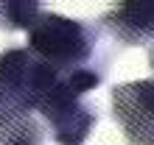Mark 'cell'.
<instances>
[{
    "label": "cell",
    "instance_id": "obj_7",
    "mask_svg": "<svg viewBox=\"0 0 154 145\" xmlns=\"http://www.w3.org/2000/svg\"><path fill=\"white\" fill-rule=\"evenodd\" d=\"M149 61H151V67H154V48H151V53H149Z\"/></svg>",
    "mask_w": 154,
    "mask_h": 145
},
{
    "label": "cell",
    "instance_id": "obj_6",
    "mask_svg": "<svg viewBox=\"0 0 154 145\" xmlns=\"http://www.w3.org/2000/svg\"><path fill=\"white\" fill-rule=\"evenodd\" d=\"M42 17V6L34 0H6L0 3V28H25L31 31Z\"/></svg>",
    "mask_w": 154,
    "mask_h": 145
},
{
    "label": "cell",
    "instance_id": "obj_1",
    "mask_svg": "<svg viewBox=\"0 0 154 145\" xmlns=\"http://www.w3.org/2000/svg\"><path fill=\"white\" fill-rule=\"evenodd\" d=\"M28 50L59 72H73L84 70V64L93 59L95 39L84 22L56 11H42L37 25L28 31Z\"/></svg>",
    "mask_w": 154,
    "mask_h": 145
},
{
    "label": "cell",
    "instance_id": "obj_5",
    "mask_svg": "<svg viewBox=\"0 0 154 145\" xmlns=\"http://www.w3.org/2000/svg\"><path fill=\"white\" fill-rule=\"evenodd\" d=\"M0 145H42V129L31 114L0 120Z\"/></svg>",
    "mask_w": 154,
    "mask_h": 145
},
{
    "label": "cell",
    "instance_id": "obj_3",
    "mask_svg": "<svg viewBox=\"0 0 154 145\" xmlns=\"http://www.w3.org/2000/svg\"><path fill=\"white\" fill-rule=\"evenodd\" d=\"M112 114L132 145H154V78L115 87Z\"/></svg>",
    "mask_w": 154,
    "mask_h": 145
},
{
    "label": "cell",
    "instance_id": "obj_4",
    "mask_svg": "<svg viewBox=\"0 0 154 145\" xmlns=\"http://www.w3.org/2000/svg\"><path fill=\"white\" fill-rule=\"evenodd\" d=\"M104 25L123 45H149L154 42V0L121 3L104 14Z\"/></svg>",
    "mask_w": 154,
    "mask_h": 145
},
{
    "label": "cell",
    "instance_id": "obj_2",
    "mask_svg": "<svg viewBox=\"0 0 154 145\" xmlns=\"http://www.w3.org/2000/svg\"><path fill=\"white\" fill-rule=\"evenodd\" d=\"M39 112L51 123L53 140L59 145H81L90 137V129L95 126V112L79 101V95L67 87L65 75L45 95V101L39 103Z\"/></svg>",
    "mask_w": 154,
    "mask_h": 145
}]
</instances>
